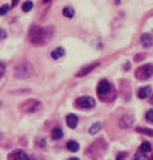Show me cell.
<instances>
[{
    "label": "cell",
    "mask_w": 153,
    "mask_h": 160,
    "mask_svg": "<svg viewBox=\"0 0 153 160\" xmlns=\"http://www.w3.org/2000/svg\"><path fill=\"white\" fill-rule=\"evenodd\" d=\"M151 92H152V89H151V86H145V88H141L140 90H138V93H137V96H138V98H141V100H144V98H146L148 96L151 94Z\"/></svg>",
    "instance_id": "8fae6325"
},
{
    "label": "cell",
    "mask_w": 153,
    "mask_h": 160,
    "mask_svg": "<svg viewBox=\"0 0 153 160\" xmlns=\"http://www.w3.org/2000/svg\"><path fill=\"white\" fill-rule=\"evenodd\" d=\"M37 144H38V147L39 148H44V147H46V140H37Z\"/></svg>",
    "instance_id": "cb8c5ba5"
},
{
    "label": "cell",
    "mask_w": 153,
    "mask_h": 160,
    "mask_svg": "<svg viewBox=\"0 0 153 160\" xmlns=\"http://www.w3.org/2000/svg\"><path fill=\"white\" fill-rule=\"evenodd\" d=\"M13 159L15 160H28L30 156H27V153L23 152V151H16V152L13 153Z\"/></svg>",
    "instance_id": "4fadbf2b"
},
{
    "label": "cell",
    "mask_w": 153,
    "mask_h": 160,
    "mask_svg": "<svg viewBox=\"0 0 153 160\" xmlns=\"http://www.w3.org/2000/svg\"><path fill=\"white\" fill-rule=\"evenodd\" d=\"M145 118L148 120V121L153 122V110H148L146 114H145Z\"/></svg>",
    "instance_id": "603a6c76"
},
{
    "label": "cell",
    "mask_w": 153,
    "mask_h": 160,
    "mask_svg": "<svg viewBox=\"0 0 153 160\" xmlns=\"http://www.w3.org/2000/svg\"><path fill=\"white\" fill-rule=\"evenodd\" d=\"M101 128H102L101 122H96V124H93V125L90 127V129H89V133H90V135H97V133L101 131Z\"/></svg>",
    "instance_id": "9a60e30c"
},
{
    "label": "cell",
    "mask_w": 153,
    "mask_h": 160,
    "mask_svg": "<svg viewBox=\"0 0 153 160\" xmlns=\"http://www.w3.org/2000/svg\"><path fill=\"white\" fill-rule=\"evenodd\" d=\"M138 70H140V73H137V77H140V78L146 79V78H151L153 75V66L152 65H145Z\"/></svg>",
    "instance_id": "5b68a950"
},
{
    "label": "cell",
    "mask_w": 153,
    "mask_h": 160,
    "mask_svg": "<svg viewBox=\"0 0 153 160\" xmlns=\"http://www.w3.org/2000/svg\"><path fill=\"white\" fill-rule=\"evenodd\" d=\"M62 136H63V132H62L61 128H54L52 132H51V137L54 140H59L62 139Z\"/></svg>",
    "instance_id": "5bb4252c"
},
{
    "label": "cell",
    "mask_w": 153,
    "mask_h": 160,
    "mask_svg": "<svg viewBox=\"0 0 153 160\" xmlns=\"http://www.w3.org/2000/svg\"><path fill=\"white\" fill-rule=\"evenodd\" d=\"M69 160H79L78 158H71V159H69Z\"/></svg>",
    "instance_id": "83f0119b"
},
{
    "label": "cell",
    "mask_w": 153,
    "mask_h": 160,
    "mask_svg": "<svg viewBox=\"0 0 153 160\" xmlns=\"http://www.w3.org/2000/svg\"><path fill=\"white\" fill-rule=\"evenodd\" d=\"M140 149L142 151V152H151L152 151V144L148 143V141H144V143L140 145Z\"/></svg>",
    "instance_id": "ac0fdd59"
},
{
    "label": "cell",
    "mask_w": 153,
    "mask_h": 160,
    "mask_svg": "<svg viewBox=\"0 0 153 160\" xmlns=\"http://www.w3.org/2000/svg\"><path fill=\"white\" fill-rule=\"evenodd\" d=\"M40 102L37 101V100H30V101H26L23 105H20V109L22 110H24V112L27 113H34V112H37V110L40 109Z\"/></svg>",
    "instance_id": "277c9868"
},
{
    "label": "cell",
    "mask_w": 153,
    "mask_h": 160,
    "mask_svg": "<svg viewBox=\"0 0 153 160\" xmlns=\"http://www.w3.org/2000/svg\"><path fill=\"white\" fill-rule=\"evenodd\" d=\"M16 3H17V0H13V4H12V7H13V6H15V4H16Z\"/></svg>",
    "instance_id": "f1b7e54d"
},
{
    "label": "cell",
    "mask_w": 153,
    "mask_h": 160,
    "mask_svg": "<svg viewBox=\"0 0 153 160\" xmlns=\"http://www.w3.org/2000/svg\"><path fill=\"white\" fill-rule=\"evenodd\" d=\"M100 65L98 62H94V63H91V65H89V66H85V68H82L79 70L78 73H76V77H83V75H86V74H89L90 72H91L93 69H96L97 66Z\"/></svg>",
    "instance_id": "ba28073f"
},
{
    "label": "cell",
    "mask_w": 153,
    "mask_h": 160,
    "mask_svg": "<svg viewBox=\"0 0 153 160\" xmlns=\"http://www.w3.org/2000/svg\"><path fill=\"white\" fill-rule=\"evenodd\" d=\"M134 160H148V158H146V155H145V152H137L136 155H134Z\"/></svg>",
    "instance_id": "44dd1931"
},
{
    "label": "cell",
    "mask_w": 153,
    "mask_h": 160,
    "mask_svg": "<svg viewBox=\"0 0 153 160\" xmlns=\"http://www.w3.org/2000/svg\"><path fill=\"white\" fill-rule=\"evenodd\" d=\"M43 2H44V3H50L51 0H43Z\"/></svg>",
    "instance_id": "f546056e"
},
{
    "label": "cell",
    "mask_w": 153,
    "mask_h": 160,
    "mask_svg": "<svg viewBox=\"0 0 153 160\" xmlns=\"http://www.w3.org/2000/svg\"><path fill=\"white\" fill-rule=\"evenodd\" d=\"M67 149L71 151V152H76L79 149V144L76 141H69L67 143Z\"/></svg>",
    "instance_id": "2e32d148"
},
{
    "label": "cell",
    "mask_w": 153,
    "mask_h": 160,
    "mask_svg": "<svg viewBox=\"0 0 153 160\" xmlns=\"http://www.w3.org/2000/svg\"><path fill=\"white\" fill-rule=\"evenodd\" d=\"M2 38L6 39V31H4V30H2Z\"/></svg>",
    "instance_id": "4316f807"
},
{
    "label": "cell",
    "mask_w": 153,
    "mask_h": 160,
    "mask_svg": "<svg viewBox=\"0 0 153 160\" xmlns=\"http://www.w3.org/2000/svg\"><path fill=\"white\" fill-rule=\"evenodd\" d=\"M32 72H34L32 65L27 61H23V62H20V63H17L13 74H15V77L19 78V79H26V78H30L31 75H32Z\"/></svg>",
    "instance_id": "7a4b0ae2"
},
{
    "label": "cell",
    "mask_w": 153,
    "mask_h": 160,
    "mask_svg": "<svg viewBox=\"0 0 153 160\" xmlns=\"http://www.w3.org/2000/svg\"><path fill=\"white\" fill-rule=\"evenodd\" d=\"M152 160H153V159H152Z\"/></svg>",
    "instance_id": "1f68e13d"
},
{
    "label": "cell",
    "mask_w": 153,
    "mask_h": 160,
    "mask_svg": "<svg viewBox=\"0 0 153 160\" xmlns=\"http://www.w3.org/2000/svg\"><path fill=\"white\" fill-rule=\"evenodd\" d=\"M141 43L144 47H151V46H153V39L149 34H144L141 37Z\"/></svg>",
    "instance_id": "30bf717a"
},
{
    "label": "cell",
    "mask_w": 153,
    "mask_h": 160,
    "mask_svg": "<svg viewBox=\"0 0 153 160\" xmlns=\"http://www.w3.org/2000/svg\"><path fill=\"white\" fill-rule=\"evenodd\" d=\"M125 158H126V156H125L124 152H121V153L117 155V160H125Z\"/></svg>",
    "instance_id": "d4e9b609"
},
{
    "label": "cell",
    "mask_w": 153,
    "mask_h": 160,
    "mask_svg": "<svg viewBox=\"0 0 153 160\" xmlns=\"http://www.w3.org/2000/svg\"><path fill=\"white\" fill-rule=\"evenodd\" d=\"M48 32L46 28L38 27V26H34L30 30V41L34 44H43L48 41Z\"/></svg>",
    "instance_id": "6da1fadb"
},
{
    "label": "cell",
    "mask_w": 153,
    "mask_h": 160,
    "mask_svg": "<svg viewBox=\"0 0 153 160\" xmlns=\"http://www.w3.org/2000/svg\"><path fill=\"white\" fill-rule=\"evenodd\" d=\"M22 8H23L24 12H28V11H31V10L34 8V3H32V2H26V3H23Z\"/></svg>",
    "instance_id": "d6986e66"
},
{
    "label": "cell",
    "mask_w": 153,
    "mask_h": 160,
    "mask_svg": "<svg viewBox=\"0 0 153 160\" xmlns=\"http://www.w3.org/2000/svg\"><path fill=\"white\" fill-rule=\"evenodd\" d=\"M10 7H12V6H8V4H4V6L2 7V10H0V15H6V14H7V11L10 10Z\"/></svg>",
    "instance_id": "7402d4cb"
},
{
    "label": "cell",
    "mask_w": 153,
    "mask_h": 160,
    "mask_svg": "<svg viewBox=\"0 0 153 160\" xmlns=\"http://www.w3.org/2000/svg\"><path fill=\"white\" fill-rule=\"evenodd\" d=\"M111 90V86L110 83L106 81V79H102V81L100 82V85H98V94L100 96H106L109 94Z\"/></svg>",
    "instance_id": "8992f818"
},
{
    "label": "cell",
    "mask_w": 153,
    "mask_h": 160,
    "mask_svg": "<svg viewBox=\"0 0 153 160\" xmlns=\"http://www.w3.org/2000/svg\"><path fill=\"white\" fill-rule=\"evenodd\" d=\"M75 105L79 106V108H83V109H90V108H94L96 106V100L93 97H79V98L75 100Z\"/></svg>",
    "instance_id": "3957f363"
},
{
    "label": "cell",
    "mask_w": 153,
    "mask_h": 160,
    "mask_svg": "<svg viewBox=\"0 0 153 160\" xmlns=\"http://www.w3.org/2000/svg\"><path fill=\"white\" fill-rule=\"evenodd\" d=\"M132 124H133V116H130V114H124L122 118L120 120V127L122 129H128V128L132 127Z\"/></svg>",
    "instance_id": "52a82bcc"
},
{
    "label": "cell",
    "mask_w": 153,
    "mask_h": 160,
    "mask_svg": "<svg viewBox=\"0 0 153 160\" xmlns=\"http://www.w3.org/2000/svg\"><path fill=\"white\" fill-rule=\"evenodd\" d=\"M28 160H35V159H34V158H30V159H28Z\"/></svg>",
    "instance_id": "4dcf8cb0"
},
{
    "label": "cell",
    "mask_w": 153,
    "mask_h": 160,
    "mask_svg": "<svg viewBox=\"0 0 153 160\" xmlns=\"http://www.w3.org/2000/svg\"><path fill=\"white\" fill-rule=\"evenodd\" d=\"M63 55H65V48H62V47H58L54 51H51V58L52 59H59L61 57H63Z\"/></svg>",
    "instance_id": "7c38bea8"
},
{
    "label": "cell",
    "mask_w": 153,
    "mask_h": 160,
    "mask_svg": "<svg viewBox=\"0 0 153 160\" xmlns=\"http://www.w3.org/2000/svg\"><path fill=\"white\" fill-rule=\"evenodd\" d=\"M4 72H6V65L2 62V75H4Z\"/></svg>",
    "instance_id": "484cf974"
},
{
    "label": "cell",
    "mask_w": 153,
    "mask_h": 160,
    "mask_svg": "<svg viewBox=\"0 0 153 160\" xmlns=\"http://www.w3.org/2000/svg\"><path fill=\"white\" fill-rule=\"evenodd\" d=\"M136 131L137 132H140V133H145V135H149V136H153V131L152 129H148V128H136Z\"/></svg>",
    "instance_id": "ffe728a7"
},
{
    "label": "cell",
    "mask_w": 153,
    "mask_h": 160,
    "mask_svg": "<svg viewBox=\"0 0 153 160\" xmlns=\"http://www.w3.org/2000/svg\"><path fill=\"white\" fill-rule=\"evenodd\" d=\"M62 14H63L66 18H69V19H71V18L74 16V10L71 7H65L63 10H62Z\"/></svg>",
    "instance_id": "e0dca14e"
},
{
    "label": "cell",
    "mask_w": 153,
    "mask_h": 160,
    "mask_svg": "<svg viewBox=\"0 0 153 160\" xmlns=\"http://www.w3.org/2000/svg\"><path fill=\"white\" fill-rule=\"evenodd\" d=\"M66 122H67V125H69V128L74 129L76 127V124H78V117H76L75 114H69V116L66 117Z\"/></svg>",
    "instance_id": "9c48e42d"
}]
</instances>
